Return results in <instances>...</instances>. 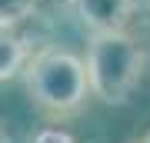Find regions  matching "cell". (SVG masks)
<instances>
[{
	"instance_id": "5",
	"label": "cell",
	"mask_w": 150,
	"mask_h": 143,
	"mask_svg": "<svg viewBox=\"0 0 150 143\" xmlns=\"http://www.w3.org/2000/svg\"><path fill=\"white\" fill-rule=\"evenodd\" d=\"M37 10V0H0V27H17Z\"/></svg>"
},
{
	"instance_id": "4",
	"label": "cell",
	"mask_w": 150,
	"mask_h": 143,
	"mask_svg": "<svg viewBox=\"0 0 150 143\" xmlns=\"http://www.w3.org/2000/svg\"><path fill=\"white\" fill-rule=\"evenodd\" d=\"M27 63V43L13 27H0V80H10Z\"/></svg>"
},
{
	"instance_id": "8",
	"label": "cell",
	"mask_w": 150,
	"mask_h": 143,
	"mask_svg": "<svg viewBox=\"0 0 150 143\" xmlns=\"http://www.w3.org/2000/svg\"><path fill=\"white\" fill-rule=\"evenodd\" d=\"M147 73H150V50H147Z\"/></svg>"
},
{
	"instance_id": "6",
	"label": "cell",
	"mask_w": 150,
	"mask_h": 143,
	"mask_svg": "<svg viewBox=\"0 0 150 143\" xmlns=\"http://www.w3.org/2000/svg\"><path fill=\"white\" fill-rule=\"evenodd\" d=\"M33 143H77V140L70 137L67 130H60V127H47V130H40L37 137H33Z\"/></svg>"
},
{
	"instance_id": "1",
	"label": "cell",
	"mask_w": 150,
	"mask_h": 143,
	"mask_svg": "<svg viewBox=\"0 0 150 143\" xmlns=\"http://www.w3.org/2000/svg\"><path fill=\"white\" fill-rule=\"evenodd\" d=\"M83 67H87V87L97 100L123 106L140 87V77L147 73V50L127 30L93 33Z\"/></svg>"
},
{
	"instance_id": "7",
	"label": "cell",
	"mask_w": 150,
	"mask_h": 143,
	"mask_svg": "<svg viewBox=\"0 0 150 143\" xmlns=\"http://www.w3.org/2000/svg\"><path fill=\"white\" fill-rule=\"evenodd\" d=\"M0 143H7V137H4V127H0Z\"/></svg>"
},
{
	"instance_id": "9",
	"label": "cell",
	"mask_w": 150,
	"mask_h": 143,
	"mask_svg": "<svg viewBox=\"0 0 150 143\" xmlns=\"http://www.w3.org/2000/svg\"><path fill=\"white\" fill-rule=\"evenodd\" d=\"M137 143H150V133H147V137H144V140H137Z\"/></svg>"
},
{
	"instance_id": "2",
	"label": "cell",
	"mask_w": 150,
	"mask_h": 143,
	"mask_svg": "<svg viewBox=\"0 0 150 143\" xmlns=\"http://www.w3.org/2000/svg\"><path fill=\"white\" fill-rule=\"evenodd\" d=\"M23 87L30 103L47 117H70L77 113L90 93L87 87V67L77 53L47 47L27 57L23 63Z\"/></svg>"
},
{
	"instance_id": "3",
	"label": "cell",
	"mask_w": 150,
	"mask_h": 143,
	"mask_svg": "<svg viewBox=\"0 0 150 143\" xmlns=\"http://www.w3.org/2000/svg\"><path fill=\"white\" fill-rule=\"evenodd\" d=\"M77 17L90 33L123 30L134 13V0H77Z\"/></svg>"
}]
</instances>
